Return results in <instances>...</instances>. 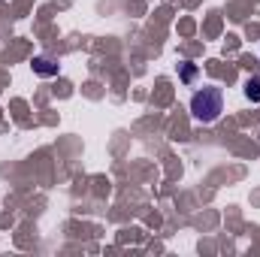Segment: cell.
<instances>
[{
    "instance_id": "1",
    "label": "cell",
    "mask_w": 260,
    "mask_h": 257,
    "mask_svg": "<svg viewBox=\"0 0 260 257\" xmlns=\"http://www.w3.org/2000/svg\"><path fill=\"white\" fill-rule=\"evenodd\" d=\"M191 112H194L197 121L203 124H212L221 112H224V97H221V88H203L191 97Z\"/></svg>"
},
{
    "instance_id": "2",
    "label": "cell",
    "mask_w": 260,
    "mask_h": 257,
    "mask_svg": "<svg viewBox=\"0 0 260 257\" xmlns=\"http://www.w3.org/2000/svg\"><path fill=\"white\" fill-rule=\"evenodd\" d=\"M34 73H40V76H55V73H58V64L49 61V58H37V61H34Z\"/></svg>"
},
{
    "instance_id": "3",
    "label": "cell",
    "mask_w": 260,
    "mask_h": 257,
    "mask_svg": "<svg viewBox=\"0 0 260 257\" xmlns=\"http://www.w3.org/2000/svg\"><path fill=\"white\" fill-rule=\"evenodd\" d=\"M245 97H248L251 103H260V76L248 79V85H245Z\"/></svg>"
}]
</instances>
